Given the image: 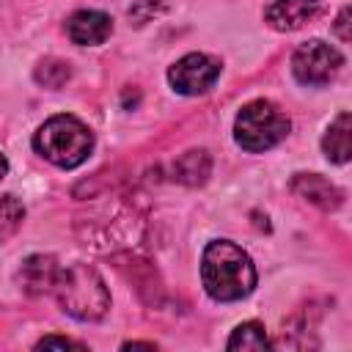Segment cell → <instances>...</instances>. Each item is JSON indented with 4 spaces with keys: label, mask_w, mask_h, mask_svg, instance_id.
Listing matches in <instances>:
<instances>
[{
    "label": "cell",
    "mask_w": 352,
    "mask_h": 352,
    "mask_svg": "<svg viewBox=\"0 0 352 352\" xmlns=\"http://www.w3.org/2000/svg\"><path fill=\"white\" fill-rule=\"evenodd\" d=\"M22 220H25L22 201L16 195H11V192L0 195V242H6L8 236H14L16 228L22 226Z\"/></svg>",
    "instance_id": "obj_13"
},
{
    "label": "cell",
    "mask_w": 352,
    "mask_h": 352,
    "mask_svg": "<svg viewBox=\"0 0 352 352\" xmlns=\"http://www.w3.org/2000/svg\"><path fill=\"white\" fill-rule=\"evenodd\" d=\"M69 77H72V69H69L66 60L44 58V60L36 66V82L44 85V88H60Z\"/></svg>",
    "instance_id": "obj_14"
},
{
    "label": "cell",
    "mask_w": 352,
    "mask_h": 352,
    "mask_svg": "<svg viewBox=\"0 0 352 352\" xmlns=\"http://www.w3.org/2000/svg\"><path fill=\"white\" fill-rule=\"evenodd\" d=\"M33 148L58 168H77L94 151V132L77 116L60 113L36 129Z\"/></svg>",
    "instance_id": "obj_3"
},
{
    "label": "cell",
    "mask_w": 352,
    "mask_h": 352,
    "mask_svg": "<svg viewBox=\"0 0 352 352\" xmlns=\"http://www.w3.org/2000/svg\"><path fill=\"white\" fill-rule=\"evenodd\" d=\"M52 292L58 297V305L80 322H99L110 308L104 278L88 264H72L60 270Z\"/></svg>",
    "instance_id": "obj_2"
},
{
    "label": "cell",
    "mask_w": 352,
    "mask_h": 352,
    "mask_svg": "<svg viewBox=\"0 0 352 352\" xmlns=\"http://www.w3.org/2000/svg\"><path fill=\"white\" fill-rule=\"evenodd\" d=\"M220 69L223 66L217 58H212L206 52H187L168 69V82L176 94L198 96V94H206L217 82Z\"/></svg>",
    "instance_id": "obj_6"
},
{
    "label": "cell",
    "mask_w": 352,
    "mask_h": 352,
    "mask_svg": "<svg viewBox=\"0 0 352 352\" xmlns=\"http://www.w3.org/2000/svg\"><path fill=\"white\" fill-rule=\"evenodd\" d=\"M289 187H292V192L316 204L319 209H338L344 204V192L319 173H294Z\"/></svg>",
    "instance_id": "obj_9"
},
{
    "label": "cell",
    "mask_w": 352,
    "mask_h": 352,
    "mask_svg": "<svg viewBox=\"0 0 352 352\" xmlns=\"http://www.w3.org/2000/svg\"><path fill=\"white\" fill-rule=\"evenodd\" d=\"M36 349H85V344L80 341H72V338H63V336H44Z\"/></svg>",
    "instance_id": "obj_15"
},
{
    "label": "cell",
    "mask_w": 352,
    "mask_h": 352,
    "mask_svg": "<svg viewBox=\"0 0 352 352\" xmlns=\"http://www.w3.org/2000/svg\"><path fill=\"white\" fill-rule=\"evenodd\" d=\"M6 173H8V160H6V154L0 151V182L6 179Z\"/></svg>",
    "instance_id": "obj_18"
},
{
    "label": "cell",
    "mask_w": 352,
    "mask_h": 352,
    "mask_svg": "<svg viewBox=\"0 0 352 352\" xmlns=\"http://www.w3.org/2000/svg\"><path fill=\"white\" fill-rule=\"evenodd\" d=\"M231 352H239V349H267L270 341H267V333H264V324L261 322H242L234 327L228 344H226Z\"/></svg>",
    "instance_id": "obj_12"
},
{
    "label": "cell",
    "mask_w": 352,
    "mask_h": 352,
    "mask_svg": "<svg viewBox=\"0 0 352 352\" xmlns=\"http://www.w3.org/2000/svg\"><path fill=\"white\" fill-rule=\"evenodd\" d=\"M346 25H349V8L344 6L341 14H338V19H336V33L341 36V41H349V30H346Z\"/></svg>",
    "instance_id": "obj_16"
},
{
    "label": "cell",
    "mask_w": 352,
    "mask_h": 352,
    "mask_svg": "<svg viewBox=\"0 0 352 352\" xmlns=\"http://www.w3.org/2000/svg\"><path fill=\"white\" fill-rule=\"evenodd\" d=\"M322 151L330 162H338V165L349 162V157H352V118L346 110L338 113L336 121L327 126V132L322 138Z\"/></svg>",
    "instance_id": "obj_11"
},
{
    "label": "cell",
    "mask_w": 352,
    "mask_h": 352,
    "mask_svg": "<svg viewBox=\"0 0 352 352\" xmlns=\"http://www.w3.org/2000/svg\"><path fill=\"white\" fill-rule=\"evenodd\" d=\"M124 349H157L151 341H126Z\"/></svg>",
    "instance_id": "obj_17"
},
{
    "label": "cell",
    "mask_w": 352,
    "mask_h": 352,
    "mask_svg": "<svg viewBox=\"0 0 352 352\" xmlns=\"http://www.w3.org/2000/svg\"><path fill=\"white\" fill-rule=\"evenodd\" d=\"M341 66H344V55L322 38L302 41L292 55V72H294L297 82L311 85V88H319V85H327L330 80H336Z\"/></svg>",
    "instance_id": "obj_5"
},
{
    "label": "cell",
    "mask_w": 352,
    "mask_h": 352,
    "mask_svg": "<svg viewBox=\"0 0 352 352\" xmlns=\"http://www.w3.org/2000/svg\"><path fill=\"white\" fill-rule=\"evenodd\" d=\"M292 129L289 116L270 99H253L248 102L234 121V140L250 154L270 151L278 146Z\"/></svg>",
    "instance_id": "obj_4"
},
{
    "label": "cell",
    "mask_w": 352,
    "mask_h": 352,
    "mask_svg": "<svg viewBox=\"0 0 352 352\" xmlns=\"http://www.w3.org/2000/svg\"><path fill=\"white\" fill-rule=\"evenodd\" d=\"M322 0H272L264 8V22L280 33H289L311 25L316 16H322Z\"/></svg>",
    "instance_id": "obj_7"
},
{
    "label": "cell",
    "mask_w": 352,
    "mask_h": 352,
    "mask_svg": "<svg viewBox=\"0 0 352 352\" xmlns=\"http://www.w3.org/2000/svg\"><path fill=\"white\" fill-rule=\"evenodd\" d=\"M58 272L60 267L55 264L52 256H44V253H33L22 261L19 267V286L28 292V294H44V292H52L55 280H58Z\"/></svg>",
    "instance_id": "obj_10"
},
{
    "label": "cell",
    "mask_w": 352,
    "mask_h": 352,
    "mask_svg": "<svg viewBox=\"0 0 352 352\" xmlns=\"http://www.w3.org/2000/svg\"><path fill=\"white\" fill-rule=\"evenodd\" d=\"M66 33L74 44L80 47H96L104 44L113 33V19L104 11H94V8H82L74 11L66 22Z\"/></svg>",
    "instance_id": "obj_8"
},
{
    "label": "cell",
    "mask_w": 352,
    "mask_h": 352,
    "mask_svg": "<svg viewBox=\"0 0 352 352\" xmlns=\"http://www.w3.org/2000/svg\"><path fill=\"white\" fill-rule=\"evenodd\" d=\"M201 280L212 300L236 302L256 289L253 258L231 239H214L204 248Z\"/></svg>",
    "instance_id": "obj_1"
}]
</instances>
